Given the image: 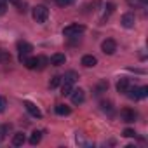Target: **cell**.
<instances>
[{
  "instance_id": "obj_9",
  "label": "cell",
  "mask_w": 148,
  "mask_h": 148,
  "mask_svg": "<svg viewBox=\"0 0 148 148\" xmlns=\"http://www.w3.org/2000/svg\"><path fill=\"white\" fill-rule=\"evenodd\" d=\"M25 108L28 110V113H30L32 117H35V119H42V112H40L38 106L33 105L32 101H25Z\"/></svg>"
},
{
  "instance_id": "obj_2",
  "label": "cell",
  "mask_w": 148,
  "mask_h": 148,
  "mask_svg": "<svg viewBox=\"0 0 148 148\" xmlns=\"http://www.w3.org/2000/svg\"><path fill=\"white\" fill-rule=\"evenodd\" d=\"M32 16H33V19H35L37 23H45L47 18H49V9H47L45 5H37V7H33Z\"/></svg>"
},
{
  "instance_id": "obj_27",
  "label": "cell",
  "mask_w": 148,
  "mask_h": 148,
  "mask_svg": "<svg viewBox=\"0 0 148 148\" xmlns=\"http://www.w3.org/2000/svg\"><path fill=\"white\" fill-rule=\"evenodd\" d=\"M5 9H7V5H5V0H0V16H2V14H5Z\"/></svg>"
},
{
  "instance_id": "obj_22",
  "label": "cell",
  "mask_w": 148,
  "mask_h": 148,
  "mask_svg": "<svg viewBox=\"0 0 148 148\" xmlns=\"http://www.w3.org/2000/svg\"><path fill=\"white\" fill-rule=\"evenodd\" d=\"M122 136H124V138H136V131H134V129H124Z\"/></svg>"
},
{
  "instance_id": "obj_20",
  "label": "cell",
  "mask_w": 148,
  "mask_h": 148,
  "mask_svg": "<svg viewBox=\"0 0 148 148\" xmlns=\"http://www.w3.org/2000/svg\"><path fill=\"white\" fill-rule=\"evenodd\" d=\"M47 64H49V59H47L45 56H38V58H37V68H38V70H44Z\"/></svg>"
},
{
  "instance_id": "obj_16",
  "label": "cell",
  "mask_w": 148,
  "mask_h": 148,
  "mask_svg": "<svg viewBox=\"0 0 148 148\" xmlns=\"http://www.w3.org/2000/svg\"><path fill=\"white\" fill-rule=\"evenodd\" d=\"M42 134H44V131H33L32 136H30V143L32 145H38L40 139H42Z\"/></svg>"
},
{
  "instance_id": "obj_29",
  "label": "cell",
  "mask_w": 148,
  "mask_h": 148,
  "mask_svg": "<svg viewBox=\"0 0 148 148\" xmlns=\"http://www.w3.org/2000/svg\"><path fill=\"white\" fill-rule=\"evenodd\" d=\"M127 4H129V5H143L139 0H127Z\"/></svg>"
},
{
  "instance_id": "obj_7",
  "label": "cell",
  "mask_w": 148,
  "mask_h": 148,
  "mask_svg": "<svg viewBox=\"0 0 148 148\" xmlns=\"http://www.w3.org/2000/svg\"><path fill=\"white\" fill-rule=\"evenodd\" d=\"M101 49H103L105 54H113V52L117 51V42H115L113 38H106V40L101 44Z\"/></svg>"
},
{
  "instance_id": "obj_24",
  "label": "cell",
  "mask_w": 148,
  "mask_h": 148,
  "mask_svg": "<svg viewBox=\"0 0 148 148\" xmlns=\"http://www.w3.org/2000/svg\"><path fill=\"white\" fill-rule=\"evenodd\" d=\"M101 110L103 112H112V103L110 101H103L101 103Z\"/></svg>"
},
{
  "instance_id": "obj_19",
  "label": "cell",
  "mask_w": 148,
  "mask_h": 148,
  "mask_svg": "<svg viewBox=\"0 0 148 148\" xmlns=\"http://www.w3.org/2000/svg\"><path fill=\"white\" fill-rule=\"evenodd\" d=\"M23 64H25L26 68H30V70H35V68H37V58H25Z\"/></svg>"
},
{
  "instance_id": "obj_23",
  "label": "cell",
  "mask_w": 148,
  "mask_h": 148,
  "mask_svg": "<svg viewBox=\"0 0 148 148\" xmlns=\"http://www.w3.org/2000/svg\"><path fill=\"white\" fill-rule=\"evenodd\" d=\"M56 4H58L59 7H68V5L73 4V0H56Z\"/></svg>"
},
{
  "instance_id": "obj_28",
  "label": "cell",
  "mask_w": 148,
  "mask_h": 148,
  "mask_svg": "<svg viewBox=\"0 0 148 148\" xmlns=\"http://www.w3.org/2000/svg\"><path fill=\"white\" fill-rule=\"evenodd\" d=\"M16 7H18V11H19V12H26V4H25V2H23V4L19 2Z\"/></svg>"
},
{
  "instance_id": "obj_30",
  "label": "cell",
  "mask_w": 148,
  "mask_h": 148,
  "mask_svg": "<svg viewBox=\"0 0 148 148\" xmlns=\"http://www.w3.org/2000/svg\"><path fill=\"white\" fill-rule=\"evenodd\" d=\"M5 2H9V4H12V5H18L21 0H5Z\"/></svg>"
},
{
  "instance_id": "obj_13",
  "label": "cell",
  "mask_w": 148,
  "mask_h": 148,
  "mask_svg": "<svg viewBox=\"0 0 148 148\" xmlns=\"http://www.w3.org/2000/svg\"><path fill=\"white\" fill-rule=\"evenodd\" d=\"M96 63H98V59L92 54H86L82 58V66H86V68H92V66H96Z\"/></svg>"
},
{
  "instance_id": "obj_14",
  "label": "cell",
  "mask_w": 148,
  "mask_h": 148,
  "mask_svg": "<svg viewBox=\"0 0 148 148\" xmlns=\"http://www.w3.org/2000/svg\"><path fill=\"white\" fill-rule=\"evenodd\" d=\"M25 141H26V136H25L23 132H16V134L12 136V145H14V146H23Z\"/></svg>"
},
{
  "instance_id": "obj_12",
  "label": "cell",
  "mask_w": 148,
  "mask_h": 148,
  "mask_svg": "<svg viewBox=\"0 0 148 148\" xmlns=\"http://www.w3.org/2000/svg\"><path fill=\"white\" fill-rule=\"evenodd\" d=\"M129 87H131V80H129V79H125V77H122V79L117 82V91H119L120 94H125Z\"/></svg>"
},
{
  "instance_id": "obj_10",
  "label": "cell",
  "mask_w": 148,
  "mask_h": 148,
  "mask_svg": "<svg viewBox=\"0 0 148 148\" xmlns=\"http://www.w3.org/2000/svg\"><path fill=\"white\" fill-rule=\"evenodd\" d=\"M120 23H122V26H124V28H132V26H134V23H136V18H134V14H132V12H127V14H124V16H122Z\"/></svg>"
},
{
  "instance_id": "obj_17",
  "label": "cell",
  "mask_w": 148,
  "mask_h": 148,
  "mask_svg": "<svg viewBox=\"0 0 148 148\" xmlns=\"http://www.w3.org/2000/svg\"><path fill=\"white\" fill-rule=\"evenodd\" d=\"M70 112H71L70 106H66V105H56V113L58 115H70Z\"/></svg>"
},
{
  "instance_id": "obj_26",
  "label": "cell",
  "mask_w": 148,
  "mask_h": 148,
  "mask_svg": "<svg viewBox=\"0 0 148 148\" xmlns=\"http://www.w3.org/2000/svg\"><path fill=\"white\" fill-rule=\"evenodd\" d=\"M113 11H115V5H113V4H106V14H105V18H106V16H110Z\"/></svg>"
},
{
  "instance_id": "obj_4",
  "label": "cell",
  "mask_w": 148,
  "mask_h": 148,
  "mask_svg": "<svg viewBox=\"0 0 148 148\" xmlns=\"http://www.w3.org/2000/svg\"><path fill=\"white\" fill-rule=\"evenodd\" d=\"M33 51V45L30 42H25V40H19L18 42V52H19V61L23 63L25 58H28V54Z\"/></svg>"
},
{
  "instance_id": "obj_11",
  "label": "cell",
  "mask_w": 148,
  "mask_h": 148,
  "mask_svg": "<svg viewBox=\"0 0 148 148\" xmlns=\"http://www.w3.org/2000/svg\"><path fill=\"white\" fill-rule=\"evenodd\" d=\"M64 61H66V56L61 54V52H56V54L51 56L49 64H52V66H61V64H64Z\"/></svg>"
},
{
  "instance_id": "obj_25",
  "label": "cell",
  "mask_w": 148,
  "mask_h": 148,
  "mask_svg": "<svg viewBox=\"0 0 148 148\" xmlns=\"http://www.w3.org/2000/svg\"><path fill=\"white\" fill-rule=\"evenodd\" d=\"M5 106H7V99H5L4 96H0V112H4Z\"/></svg>"
},
{
  "instance_id": "obj_18",
  "label": "cell",
  "mask_w": 148,
  "mask_h": 148,
  "mask_svg": "<svg viewBox=\"0 0 148 148\" xmlns=\"http://www.w3.org/2000/svg\"><path fill=\"white\" fill-rule=\"evenodd\" d=\"M12 56L9 51H4V49H0V63H11Z\"/></svg>"
},
{
  "instance_id": "obj_21",
  "label": "cell",
  "mask_w": 148,
  "mask_h": 148,
  "mask_svg": "<svg viewBox=\"0 0 148 148\" xmlns=\"http://www.w3.org/2000/svg\"><path fill=\"white\" fill-rule=\"evenodd\" d=\"M61 79H63V77H59V75L52 77V79H51V82H49V89H56V87L61 84Z\"/></svg>"
},
{
  "instance_id": "obj_6",
  "label": "cell",
  "mask_w": 148,
  "mask_h": 148,
  "mask_svg": "<svg viewBox=\"0 0 148 148\" xmlns=\"http://www.w3.org/2000/svg\"><path fill=\"white\" fill-rule=\"evenodd\" d=\"M70 96H71V103H73V105H80V103H84V99H86V92H84L82 89H73V91L70 92Z\"/></svg>"
},
{
  "instance_id": "obj_15",
  "label": "cell",
  "mask_w": 148,
  "mask_h": 148,
  "mask_svg": "<svg viewBox=\"0 0 148 148\" xmlns=\"http://www.w3.org/2000/svg\"><path fill=\"white\" fill-rule=\"evenodd\" d=\"M108 91V82L106 80H101L96 87H94V94L96 96H99V94H103V92H106Z\"/></svg>"
},
{
  "instance_id": "obj_8",
  "label": "cell",
  "mask_w": 148,
  "mask_h": 148,
  "mask_svg": "<svg viewBox=\"0 0 148 148\" xmlns=\"http://www.w3.org/2000/svg\"><path fill=\"white\" fill-rule=\"evenodd\" d=\"M71 91H73V80H70L68 77H63L61 79V94L68 96Z\"/></svg>"
},
{
  "instance_id": "obj_3",
  "label": "cell",
  "mask_w": 148,
  "mask_h": 148,
  "mask_svg": "<svg viewBox=\"0 0 148 148\" xmlns=\"http://www.w3.org/2000/svg\"><path fill=\"white\" fill-rule=\"evenodd\" d=\"M84 30H86V26H84V25L73 23V25H68V26H64V30H63V35H64V37H79L80 33H84Z\"/></svg>"
},
{
  "instance_id": "obj_1",
  "label": "cell",
  "mask_w": 148,
  "mask_h": 148,
  "mask_svg": "<svg viewBox=\"0 0 148 148\" xmlns=\"http://www.w3.org/2000/svg\"><path fill=\"white\" fill-rule=\"evenodd\" d=\"M125 94H127L131 99L138 101V99H143V98L148 96V87H146V86H143V87H132V86H131Z\"/></svg>"
},
{
  "instance_id": "obj_5",
  "label": "cell",
  "mask_w": 148,
  "mask_h": 148,
  "mask_svg": "<svg viewBox=\"0 0 148 148\" xmlns=\"http://www.w3.org/2000/svg\"><path fill=\"white\" fill-rule=\"evenodd\" d=\"M136 117H138V113H136L132 108H122V110H120V119H122V122L131 124V122L136 120Z\"/></svg>"
}]
</instances>
